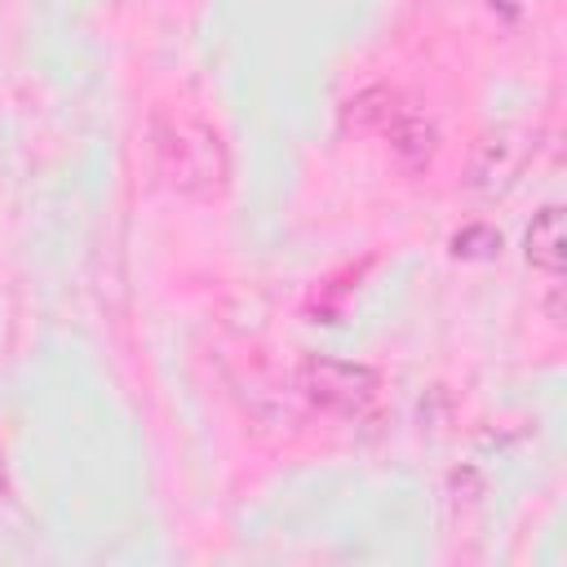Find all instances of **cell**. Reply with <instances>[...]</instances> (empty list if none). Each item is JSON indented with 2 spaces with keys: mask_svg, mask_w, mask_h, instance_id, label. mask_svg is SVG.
<instances>
[{
  "mask_svg": "<svg viewBox=\"0 0 567 567\" xmlns=\"http://www.w3.org/2000/svg\"><path fill=\"white\" fill-rule=\"evenodd\" d=\"M297 385L328 412L337 416H359L377 399V372L363 363L328 359V354H306L297 368Z\"/></svg>",
  "mask_w": 567,
  "mask_h": 567,
  "instance_id": "3",
  "label": "cell"
},
{
  "mask_svg": "<svg viewBox=\"0 0 567 567\" xmlns=\"http://www.w3.org/2000/svg\"><path fill=\"white\" fill-rule=\"evenodd\" d=\"M492 248H501V235L487 230V226H470V230H461V235L452 239V252H456V257H483V252H492Z\"/></svg>",
  "mask_w": 567,
  "mask_h": 567,
  "instance_id": "6",
  "label": "cell"
},
{
  "mask_svg": "<svg viewBox=\"0 0 567 567\" xmlns=\"http://www.w3.org/2000/svg\"><path fill=\"white\" fill-rule=\"evenodd\" d=\"M350 120H354L359 128H381V133L390 137L394 155H399L403 164H412V168H421V164L434 155V128H430L412 106H403L390 89H368V93H359V97L350 102Z\"/></svg>",
  "mask_w": 567,
  "mask_h": 567,
  "instance_id": "2",
  "label": "cell"
},
{
  "mask_svg": "<svg viewBox=\"0 0 567 567\" xmlns=\"http://www.w3.org/2000/svg\"><path fill=\"white\" fill-rule=\"evenodd\" d=\"M523 159H527V133H514V128L492 133V137H483L478 151H474L470 186H474V190H496V186L514 182V173L523 168Z\"/></svg>",
  "mask_w": 567,
  "mask_h": 567,
  "instance_id": "4",
  "label": "cell"
},
{
  "mask_svg": "<svg viewBox=\"0 0 567 567\" xmlns=\"http://www.w3.org/2000/svg\"><path fill=\"white\" fill-rule=\"evenodd\" d=\"M146 142H151L155 173L177 195L208 199L230 177V155H226L221 133L204 115H195V111L155 106L151 111V124H146Z\"/></svg>",
  "mask_w": 567,
  "mask_h": 567,
  "instance_id": "1",
  "label": "cell"
},
{
  "mask_svg": "<svg viewBox=\"0 0 567 567\" xmlns=\"http://www.w3.org/2000/svg\"><path fill=\"white\" fill-rule=\"evenodd\" d=\"M527 261L545 275L563 270V208L545 204L527 226Z\"/></svg>",
  "mask_w": 567,
  "mask_h": 567,
  "instance_id": "5",
  "label": "cell"
}]
</instances>
